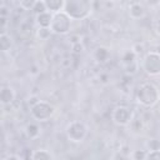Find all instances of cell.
<instances>
[{"label": "cell", "mask_w": 160, "mask_h": 160, "mask_svg": "<svg viewBox=\"0 0 160 160\" xmlns=\"http://www.w3.org/2000/svg\"><path fill=\"white\" fill-rule=\"evenodd\" d=\"M92 6L86 0H66L62 11L71 20H84L91 14Z\"/></svg>", "instance_id": "6da1fadb"}, {"label": "cell", "mask_w": 160, "mask_h": 160, "mask_svg": "<svg viewBox=\"0 0 160 160\" xmlns=\"http://www.w3.org/2000/svg\"><path fill=\"white\" fill-rule=\"evenodd\" d=\"M136 101L144 108H151L160 100V91L152 82H142L136 90Z\"/></svg>", "instance_id": "7a4b0ae2"}, {"label": "cell", "mask_w": 160, "mask_h": 160, "mask_svg": "<svg viewBox=\"0 0 160 160\" xmlns=\"http://www.w3.org/2000/svg\"><path fill=\"white\" fill-rule=\"evenodd\" d=\"M30 114H31V118L34 120H36L39 122H44V121L50 120L54 116L55 108L45 100H38L35 104L31 105Z\"/></svg>", "instance_id": "3957f363"}, {"label": "cell", "mask_w": 160, "mask_h": 160, "mask_svg": "<svg viewBox=\"0 0 160 160\" xmlns=\"http://www.w3.org/2000/svg\"><path fill=\"white\" fill-rule=\"evenodd\" d=\"M65 135L71 142H81L88 135V126L80 120H74L66 125Z\"/></svg>", "instance_id": "277c9868"}, {"label": "cell", "mask_w": 160, "mask_h": 160, "mask_svg": "<svg viewBox=\"0 0 160 160\" xmlns=\"http://www.w3.org/2000/svg\"><path fill=\"white\" fill-rule=\"evenodd\" d=\"M71 21L72 20L64 11H59L56 14H52V20H51L50 30H51L52 34L65 35L71 29Z\"/></svg>", "instance_id": "5b68a950"}, {"label": "cell", "mask_w": 160, "mask_h": 160, "mask_svg": "<svg viewBox=\"0 0 160 160\" xmlns=\"http://www.w3.org/2000/svg\"><path fill=\"white\" fill-rule=\"evenodd\" d=\"M141 68L150 76L160 75V52L158 51L146 52L141 61Z\"/></svg>", "instance_id": "8992f818"}, {"label": "cell", "mask_w": 160, "mask_h": 160, "mask_svg": "<svg viewBox=\"0 0 160 160\" xmlns=\"http://www.w3.org/2000/svg\"><path fill=\"white\" fill-rule=\"evenodd\" d=\"M132 118H134L132 110L129 109L128 106H124V105L116 106L112 110V114H111V119H112L114 124H116L119 126H126V125H129L132 121Z\"/></svg>", "instance_id": "52a82bcc"}, {"label": "cell", "mask_w": 160, "mask_h": 160, "mask_svg": "<svg viewBox=\"0 0 160 160\" xmlns=\"http://www.w3.org/2000/svg\"><path fill=\"white\" fill-rule=\"evenodd\" d=\"M15 90L10 86V85H4L0 90V101L1 104L5 106V105H10L14 100H15Z\"/></svg>", "instance_id": "ba28073f"}, {"label": "cell", "mask_w": 160, "mask_h": 160, "mask_svg": "<svg viewBox=\"0 0 160 160\" xmlns=\"http://www.w3.org/2000/svg\"><path fill=\"white\" fill-rule=\"evenodd\" d=\"M146 14V9L144 6V4L141 2H131L129 5V15L131 19L134 20H138V19H141L144 18Z\"/></svg>", "instance_id": "9c48e42d"}, {"label": "cell", "mask_w": 160, "mask_h": 160, "mask_svg": "<svg viewBox=\"0 0 160 160\" xmlns=\"http://www.w3.org/2000/svg\"><path fill=\"white\" fill-rule=\"evenodd\" d=\"M30 160H55L51 151L46 149H36L31 152Z\"/></svg>", "instance_id": "30bf717a"}, {"label": "cell", "mask_w": 160, "mask_h": 160, "mask_svg": "<svg viewBox=\"0 0 160 160\" xmlns=\"http://www.w3.org/2000/svg\"><path fill=\"white\" fill-rule=\"evenodd\" d=\"M65 1L62 0H45V6L46 10L51 14H56L59 11H62Z\"/></svg>", "instance_id": "8fae6325"}, {"label": "cell", "mask_w": 160, "mask_h": 160, "mask_svg": "<svg viewBox=\"0 0 160 160\" xmlns=\"http://www.w3.org/2000/svg\"><path fill=\"white\" fill-rule=\"evenodd\" d=\"M35 20H36V24L39 25V28H50L51 20H52V14L49 11H45L42 14L36 15Z\"/></svg>", "instance_id": "7c38bea8"}, {"label": "cell", "mask_w": 160, "mask_h": 160, "mask_svg": "<svg viewBox=\"0 0 160 160\" xmlns=\"http://www.w3.org/2000/svg\"><path fill=\"white\" fill-rule=\"evenodd\" d=\"M94 56H95V59H96L99 62H105V61H108V59H109V56H110V51L108 50V48L100 46V48H98V49L95 50Z\"/></svg>", "instance_id": "4fadbf2b"}, {"label": "cell", "mask_w": 160, "mask_h": 160, "mask_svg": "<svg viewBox=\"0 0 160 160\" xmlns=\"http://www.w3.org/2000/svg\"><path fill=\"white\" fill-rule=\"evenodd\" d=\"M12 42H11V38L10 35H8L6 32H1L0 34V49L2 52H6L10 50Z\"/></svg>", "instance_id": "5bb4252c"}, {"label": "cell", "mask_w": 160, "mask_h": 160, "mask_svg": "<svg viewBox=\"0 0 160 160\" xmlns=\"http://www.w3.org/2000/svg\"><path fill=\"white\" fill-rule=\"evenodd\" d=\"M25 131H26L28 138H30V139H36V138H39V135H40V128H39V125L35 124V122L28 124Z\"/></svg>", "instance_id": "9a60e30c"}, {"label": "cell", "mask_w": 160, "mask_h": 160, "mask_svg": "<svg viewBox=\"0 0 160 160\" xmlns=\"http://www.w3.org/2000/svg\"><path fill=\"white\" fill-rule=\"evenodd\" d=\"M31 10L35 12V15H39V14H42V12L48 11L46 6H45V1H39V0H36L34 2V6H32Z\"/></svg>", "instance_id": "2e32d148"}, {"label": "cell", "mask_w": 160, "mask_h": 160, "mask_svg": "<svg viewBox=\"0 0 160 160\" xmlns=\"http://www.w3.org/2000/svg\"><path fill=\"white\" fill-rule=\"evenodd\" d=\"M144 160H160V148L159 149H151L145 154Z\"/></svg>", "instance_id": "e0dca14e"}, {"label": "cell", "mask_w": 160, "mask_h": 160, "mask_svg": "<svg viewBox=\"0 0 160 160\" xmlns=\"http://www.w3.org/2000/svg\"><path fill=\"white\" fill-rule=\"evenodd\" d=\"M51 34H52V32H51L50 28H39V30H38V36H39L41 40H46Z\"/></svg>", "instance_id": "ac0fdd59"}, {"label": "cell", "mask_w": 160, "mask_h": 160, "mask_svg": "<svg viewBox=\"0 0 160 160\" xmlns=\"http://www.w3.org/2000/svg\"><path fill=\"white\" fill-rule=\"evenodd\" d=\"M4 160H22L19 155H15V154H11V155H8L4 158Z\"/></svg>", "instance_id": "d6986e66"}, {"label": "cell", "mask_w": 160, "mask_h": 160, "mask_svg": "<svg viewBox=\"0 0 160 160\" xmlns=\"http://www.w3.org/2000/svg\"><path fill=\"white\" fill-rule=\"evenodd\" d=\"M155 31H156V34L158 35H160V18L156 20V22H155Z\"/></svg>", "instance_id": "ffe728a7"}, {"label": "cell", "mask_w": 160, "mask_h": 160, "mask_svg": "<svg viewBox=\"0 0 160 160\" xmlns=\"http://www.w3.org/2000/svg\"><path fill=\"white\" fill-rule=\"evenodd\" d=\"M158 112H159V115H160V106H159V109H158Z\"/></svg>", "instance_id": "44dd1931"}]
</instances>
